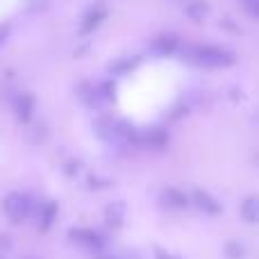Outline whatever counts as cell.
I'll return each mask as SVG.
<instances>
[{"instance_id": "obj_1", "label": "cell", "mask_w": 259, "mask_h": 259, "mask_svg": "<svg viewBox=\"0 0 259 259\" xmlns=\"http://www.w3.org/2000/svg\"><path fill=\"white\" fill-rule=\"evenodd\" d=\"M193 57L200 66L207 68H225L234 64V55L225 48H219V46H198V48H193Z\"/></svg>"}, {"instance_id": "obj_2", "label": "cell", "mask_w": 259, "mask_h": 259, "mask_svg": "<svg viewBox=\"0 0 259 259\" xmlns=\"http://www.w3.org/2000/svg\"><path fill=\"white\" fill-rule=\"evenodd\" d=\"M3 211H5V216H7L12 223H23V221H27L30 219V214H32V202H30V198H27L25 193L14 191V193H9V196L5 198Z\"/></svg>"}, {"instance_id": "obj_3", "label": "cell", "mask_w": 259, "mask_h": 259, "mask_svg": "<svg viewBox=\"0 0 259 259\" xmlns=\"http://www.w3.org/2000/svg\"><path fill=\"white\" fill-rule=\"evenodd\" d=\"M191 200H193V205L202 211V214L216 216V214H221V209H223V207H221V202L216 200L209 191H205V189H196V191L191 193Z\"/></svg>"}, {"instance_id": "obj_4", "label": "cell", "mask_w": 259, "mask_h": 259, "mask_svg": "<svg viewBox=\"0 0 259 259\" xmlns=\"http://www.w3.org/2000/svg\"><path fill=\"white\" fill-rule=\"evenodd\" d=\"M68 237H71L75 243H80V246L91 248V250H94V248L98 250V248L103 246V239H100V234H98V232H94V230H89V228L71 230V232H68Z\"/></svg>"}, {"instance_id": "obj_5", "label": "cell", "mask_w": 259, "mask_h": 259, "mask_svg": "<svg viewBox=\"0 0 259 259\" xmlns=\"http://www.w3.org/2000/svg\"><path fill=\"white\" fill-rule=\"evenodd\" d=\"M34 107H36V100L34 96L30 94H21L16 98V103H14V114H16V118L21 123H27L32 118V114H34Z\"/></svg>"}, {"instance_id": "obj_6", "label": "cell", "mask_w": 259, "mask_h": 259, "mask_svg": "<svg viewBox=\"0 0 259 259\" xmlns=\"http://www.w3.org/2000/svg\"><path fill=\"white\" fill-rule=\"evenodd\" d=\"M107 18V9L103 7V5H96L94 9H91L89 14H87L84 18H82V27H80V32L82 34H91V32L96 30V27L100 25V23Z\"/></svg>"}, {"instance_id": "obj_7", "label": "cell", "mask_w": 259, "mask_h": 259, "mask_svg": "<svg viewBox=\"0 0 259 259\" xmlns=\"http://www.w3.org/2000/svg\"><path fill=\"white\" fill-rule=\"evenodd\" d=\"M161 202H164L168 209H184V207L189 205V198H187V193H182L180 189L170 187L161 193Z\"/></svg>"}, {"instance_id": "obj_8", "label": "cell", "mask_w": 259, "mask_h": 259, "mask_svg": "<svg viewBox=\"0 0 259 259\" xmlns=\"http://www.w3.org/2000/svg\"><path fill=\"white\" fill-rule=\"evenodd\" d=\"M241 216L246 223H259V196H250L241 202Z\"/></svg>"}, {"instance_id": "obj_9", "label": "cell", "mask_w": 259, "mask_h": 259, "mask_svg": "<svg viewBox=\"0 0 259 259\" xmlns=\"http://www.w3.org/2000/svg\"><path fill=\"white\" fill-rule=\"evenodd\" d=\"M39 230L41 232H46V230H50V225H53V221L57 219V205L55 202H44V205L39 207Z\"/></svg>"}, {"instance_id": "obj_10", "label": "cell", "mask_w": 259, "mask_h": 259, "mask_svg": "<svg viewBox=\"0 0 259 259\" xmlns=\"http://www.w3.org/2000/svg\"><path fill=\"white\" fill-rule=\"evenodd\" d=\"M175 46H178V41H175L173 36H159V39H155V44H152V50H155L157 55H170L175 50Z\"/></svg>"}, {"instance_id": "obj_11", "label": "cell", "mask_w": 259, "mask_h": 259, "mask_svg": "<svg viewBox=\"0 0 259 259\" xmlns=\"http://www.w3.org/2000/svg\"><path fill=\"white\" fill-rule=\"evenodd\" d=\"M187 16L191 18V21H202V18L207 16V12H209V7H207V3H200V0H196V3L187 5Z\"/></svg>"}, {"instance_id": "obj_12", "label": "cell", "mask_w": 259, "mask_h": 259, "mask_svg": "<svg viewBox=\"0 0 259 259\" xmlns=\"http://www.w3.org/2000/svg\"><path fill=\"white\" fill-rule=\"evenodd\" d=\"M123 219H125V205H123V202H114L107 209V221L114 228H118V225L123 223Z\"/></svg>"}, {"instance_id": "obj_13", "label": "cell", "mask_w": 259, "mask_h": 259, "mask_svg": "<svg viewBox=\"0 0 259 259\" xmlns=\"http://www.w3.org/2000/svg\"><path fill=\"white\" fill-rule=\"evenodd\" d=\"M228 255H230V259H241V255H243V248L241 246H237V243H230L228 248Z\"/></svg>"}, {"instance_id": "obj_14", "label": "cell", "mask_w": 259, "mask_h": 259, "mask_svg": "<svg viewBox=\"0 0 259 259\" xmlns=\"http://www.w3.org/2000/svg\"><path fill=\"white\" fill-rule=\"evenodd\" d=\"M157 259H182V257H178V255H168V252H159V255H157Z\"/></svg>"}, {"instance_id": "obj_15", "label": "cell", "mask_w": 259, "mask_h": 259, "mask_svg": "<svg viewBox=\"0 0 259 259\" xmlns=\"http://www.w3.org/2000/svg\"><path fill=\"white\" fill-rule=\"evenodd\" d=\"M98 259H123V257H116V255H100Z\"/></svg>"}, {"instance_id": "obj_16", "label": "cell", "mask_w": 259, "mask_h": 259, "mask_svg": "<svg viewBox=\"0 0 259 259\" xmlns=\"http://www.w3.org/2000/svg\"><path fill=\"white\" fill-rule=\"evenodd\" d=\"M3 41H5V32L0 30V44H3Z\"/></svg>"}, {"instance_id": "obj_17", "label": "cell", "mask_w": 259, "mask_h": 259, "mask_svg": "<svg viewBox=\"0 0 259 259\" xmlns=\"http://www.w3.org/2000/svg\"><path fill=\"white\" fill-rule=\"evenodd\" d=\"M25 259H34V257H25Z\"/></svg>"}, {"instance_id": "obj_18", "label": "cell", "mask_w": 259, "mask_h": 259, "mask_svg": "<svg viewBox=\"0 0 259 259\" xmlns=\"http://www.w3.org/2000/svg\"><path fill=\"white\" fill-rule=\"evenodd\" d=\"M0 259H5V257H3V255H0Z\"/></svg>"}]
</instances>
